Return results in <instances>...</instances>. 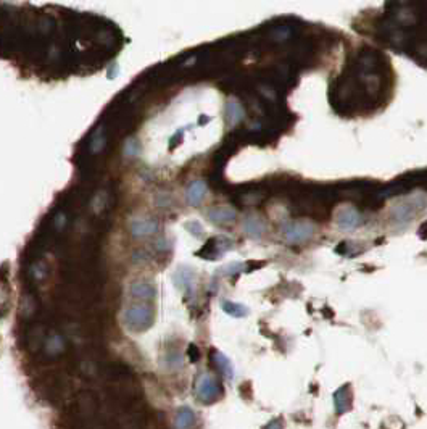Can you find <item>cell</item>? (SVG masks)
<instances>
[{
  "instance_id": "1",
  "label": "cell",
  "mask_w": 427,
  "mask_h": 429,
  "mask_svg": "<svg viewBox=\"0 0 427 429\" xmlns=\"http://www.w3.org/2000/svg\"><path fill=\"white\" fill-rule=\"evenodd\" d=\"M153 321V312L150 307L147 305H132L127 308L126 312V323L129 325L131 329H145L152 325Z\"/></svg>"
},
{
  "instance_id": "2",
  "label": "cell",
  "mask_w": 427,
  "mask_h": 429,
  "mask_svg": "<svg viewBox=\"0 0 427 429\" xmlns=\"http://www.w3.org/2000/svg\"><path fill=\"white\" fill-rule=\"evenodd\" d=\"M197 397L203 402H211L218 397V384L211 376H201L197 382Z\"/></svg>"
},
{
  "instance_id": "3",
  "label": "cell",
  "mask_w": 427,
  "mask_h": 429,
  "mask_svg": "<svg viewBox=\"0 0 427 429\" xmlns=\"http://www.w3.org/2000/svg\"><path fill=\"white\" fill-rule=\"evenodd\" d=\"M193 411L190 408H187V406H184V408L179 410L177 413V418H176V426L177 429H190L192 424H193Z\"/></svg>"
},
{
  "instance_id": "4",
  "label": "cell",
  "mask_w": 427,
  "mask_h": 429,
  "mask_svg": "<svg viewBox=\"0 0 427 429\" xmlns=\"http://www.w3.org/2000/svg\"><path fill=\"white\" fill-rule=\"evenodd\" d=\"M132 294L136 297H140V299H152L155 296V289L152 288L150 284L136 282L132 285Z\"/></svg>"
},
{
  "instance_id": "5",
  "label": "cell",
  "mask_w": 427,
  "mask_h": 429,
  "mask_svg": "<svg viewBox=\"0 0 427 429\" xmlns=\"http://www.w3.org/2000/svg\"><path fill=\"white\" fill-rule=\"evenodd\" d=\"M215 358H216V361H218L221 371L226 374V376H232V368H231V365H229V361L226 360V357L221 355V353H215Z\"/></svg>"
},
{
  "instance_id": "6",
  "label": "cell",
  "mask_w": 427,
  "mask_h": 429,
  "mask_svg": "<svg viewBox=\"0 0 427 429\" xmlns=\"http://www.w3.org/2000/svg\"><path fill=\"white\" fill-rule=\"evenodd\" d=\"M223 307H224V310H226L229 315H237L236 312H241L242 315H245V312H247L244 307H241V305H236V304H229V302H228V304H224Z\"/></svg>"
}]
</instances>
